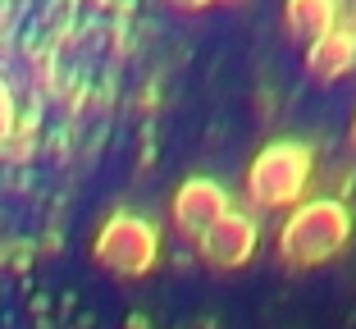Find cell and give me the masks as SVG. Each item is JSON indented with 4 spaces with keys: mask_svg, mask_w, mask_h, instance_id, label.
Listing matches in <instances>:
<instances>
[{
    "mask_svg": "<svg viewBox=\"0 0 356 329\" xmlns=\"http://www.w3.org/2000/svg\"><path fill=\"white\" fill-rule=\"evenodd\" d=\"M315 183V147L302 138H274L247 160L242 192L256 211H293L311 197Z\"/></svg>",
    "mask_w": 356,
    "mask_h": 329,
    "instance_id": "6da1fadb",
    "label": "cell"
},
{
    "mask_svg": "<svg viewBox=\"0 0 356 329\" xmlns=\"http://www.w3.org/2000/svg\"><path fill=\"white\" fill-rule=\"evenodd\" d=\"M347 243H352V211H347V202L306 197L302 206L288 211V220L279 229V261L288 270L329 266L334 256L347 252Z\"/></svg>",
    "mask_w": 356,
    "mask_h": 329,
    "instance_id": "7a4b0ae2",
    "label": "cell"
},
{
    "mask_svg": "<svg viewBox=\"0 0 356 329\" xmlns=\"http://www.w3.org/2000/svg\"><path fill=\"white\" fill-rule=\"evenodd\" d=\"M87 256L119 279H142L160 266V224L137 211H110L96 224Z\"/></svg>",
    "mask_w": 356,
    "mask_h": 329,
    "instance_id": "3957f363",
    "label": "cell"
},
{
    "mask_svg": "<svg viewBox=\"0 0 356 329\" xmlns=\"http://www.w3.org/2000/svg\"><path fill=\"white\" fill-rule=\"evenodd\" d=\"M224 211H233V197H229V188H224L220 179H210V174H188V179L169 192V224H174V234L188 238V243H197Z\"/></svg>",
    "mask_w": 356,
    "mask_h": 329,
    "instance_id": "277c9868",
    "label": "cell"
},
{
    "mask_svg": "<svg viewBox=\"0 0 356 329\" xmlns=\"http://www.w3.org/2000/svg\"><path fill=\"white\" fill-rule=\"evenodd\" d=\"M261 247V224L252 211H224L220 220L210 224L206 234L197 238V256L210 270H242Z\"/></svg>",
    "mask_w": 356,
    "mask_h": 329,
    "instance_id": "5b68a950",
    "label": "cell"
},
{
    "mask_svg": "<svg viewBox=\"0 0 356 329\" xmlns=\"http://www.w3.org/2000/svg\"><path fill=\"white\" fill-rule=\"evenodd\" d=\"M302 69H306V78H315V83H334V78L352 74L356 69V28L352 23H338L334 32L315 37V42L306 46V55H302Z\"/></svg>",
    "mask_w": 356,
    "mask_h": 329,
    "instance_id": "8992f818",
    "label": "cell"
},
{
    "mask_svg": "<svg viewBox=\"0 0 356 329\" xmlns=\"http://www.w3.org/2000/svg\"><path fill=\"white\" fill-rule=\"evenodd\" d=\"M338 14H343V0H283V28L293 42L311 46L315 37L338 28Z\"/></svg>",
    "mask_w": 356,
    "mask_h": 329,
    "instance_id": "52a82bcc",
    "label": "cell"
},
{
    "mask_svg": "<svg viewBox=\"0 0 356 329\" xmlns=\"http://www.w3.org/2000/svg\"><path fill=\"white\" fill-rule=\"evenodd\" d=\"M14 128H19V106H14V92L0 78V138H14Z\"/></svg>",
    "mask_w": 356,
    "mask_h": 329,
    "instance_id": "ba28073f",
    "label": "cell"
},
{
    "mask_svg": "<svg viewBox=\"0 0 356 329\" xmlns=\"http://www.w3.org/2000/svg\"><path fill=\"white\" fill-rule=\"evenodd\" d=\"M165 5H174V10L192 14V10H206V5H215V0H165Z\"/></svg>",
    "mask_w": 356,
    "mask_h": 329,
    "instance_id": "9c48e42d",
    "label": "cell"
},
{
    "mask_svg": "<svg viewBox=\"0 0 356 329\" xmlns=\"http://www.w3.org/2000/svg\"><path fill=\"white\" fill-rule=\"evenodd\" d=\"M124 329H151V316H142V311H128V316H124Z\"/></svg>",
    "mask_w": 356,
    "mask_h": 329,
    "instance_id": "30bf717a",
    "label": "cell"
},
{
    "mask_svg": "<svg viewBox=\"0 0 356 329\" xmlns=\"http://www.w3.org/2000/svg\"><path fill=\"white\" fill-rule=\"evenodd\" d=\"M347 142H352V147H356V115H352V128H347Z\"/></svg>",
    "mask_w": 356,
    "mask_h": 329,
    "instance_id": "8fae6325",
    "label": "cell"
},
{
    "mask_svg": "<svg viewBox=\"0 0 356 329\" xmlns=\"http://www.w3.org/2000/svg\"><path fill=\"white\" fill-rule=\"evenodd\" d=\"M229 5H242V0H229Z\"/></svg>",
    "mask_w": 356,
    "mask_h": 329,
    "instance_id": "7c38bea8",
    "label": "cell"
},
{
    "mask_svg": "<svg viewBox=\"0 0 356 329\" xmlns=\"http://www.w3.org/2000/svg\"><path fill=\"white\" fill-rule=\"evenodd\" d=\"M352 28H356V14H352Z\"/></svg>",
    "mask_w": 356,
    "mask_h": 329,
    "instance_id": "4fadbf2b",
    "label": "cell"
}]
</instances>
